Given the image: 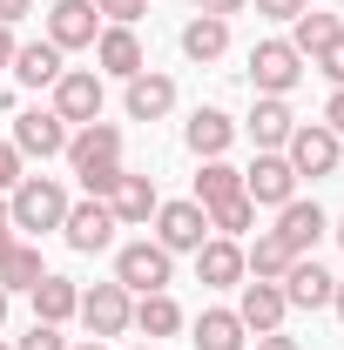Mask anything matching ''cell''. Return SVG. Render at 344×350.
Segmentation results:
<instances>
[{
	"instance_id": "cell-41",
	"label": "cell",
	"mask_w": 344,
	"mask_h": 350,
	"mask_svg": "<svg viewBox=\"0 0 344 350\" xmlns=\"http://www.w3.org/2000/svg\"><path fill=\"white\" fill-rule=\"evenodd\" d=\"M14 243H21V229H14V216H7V196H0V256H7Z\"/></svg>"
},
{
	"instance_id": "cell-17",
	"label": "cell",
	"mask_w": 344,
	"mask_h": 350,
	"mask_svg": "<svg viewBox=\"0 0 344 350\" xmlns=\"http://www.w3.org/2000/svg\"><path fill=\"white\" fill-rule=\"evenodd\" d=\"M331 290H338V276H331L317 256H297L291 269H284V304L291 310H331Z\"/></svg>"
},
{
	"instance_id": "cell-46",
	"label": "cell",
	"mask_w": 344,
	"mask_h": 350,
	"mask_svg": "<svg viewBox=\"0 0 344 350\" xmlns=\"http://www.w3.org/2000/svg\"><path fill=\"white\" fill-rule=\"evenodd\" d=\"M331 236H338V243H344V222H338V229H331Z\"/></svg>"
},
{
	"instance_id": "cell-28",
	"label": "cell",
	"mask_w": 344,
	"mask_h": 350,
	"mask_svg": "<svg viewBox=\"0 0 344 350\" xmlns=\"http://www.w3.org/2000/svg\"><path fill=\"white\" fill-rule=\"evenodd\" d=\"M230 196H243V169L236 162H196V202L203 209H216V202H230Z\"/></svg>"
},
{
	"instance_id": "cell-19",
	"label": "cell",
	"mask_w": 344,
	"mask_h": 350,
	"mask_svg": "<svg viewBox=\"0 0 344 350\" xmlns=\"http://www.w3.org/2000/svg\"><path fill=\"white\" fill-rule=\"evenodd\" d=\"M230 142H236V122H230L223 108H196V115L182 122V148H189L196 162H216V155H230Z\"/></svg>"
},
{
	"instance_id": "cell-49",
	"label": "cell",
	"mask_w": 344,
	"mask_h": 350,
	"mask_svg": "<svg viewBox=\"0 0 344 350\" xmlns=\"http://www.w3.org/2000/svg\"><path fill=\"white\" fill-rule=\"evenodd\" d=\"M338 7H344V0H338Z\"/></svg>"
},
{
	"instance_id": "cell-44",
	"label": "cell",
	"mask_w": 344,
	"mask_h": 350,
	"mask_svg": "<svg viewBox=\"0 0 344 350\" xmlns=\"http://www.w3.org/2000/svg\"><path fill=\"white\" fill-rule=\"evenodd\" d=\"M68 350H108V344H101V337H82V344H68Z\"/></svg>"
},
{
	"instance_id": "cell-36",
	"label": "cell",
	"mask_w": 344,
	"mask_h": 350,
	"mask_svg": "<svg viewBox=\"0 0 344 350\" xmlns=\"http://www.w3.org/2000/svg\"><path fill=\"white\" fill-rule=\"evenodd\" d=\"M250 7H257L263 21H284V27H291V21H297V14L310 7V0H250Z\"/></svg>"
},
{
	"instance_id": "cell-27",
	"label": "cell",
	"mask_w": 344,
	"mask_h": 350,
	"mask_svg": "<svg viewBox=\"0 0 344 350\" xmlns=\"http://www.w3.org/2000/svg\"><path fill=\"white\" fill-rule=\"evenodd\" d=\"M291 243H284V236H277V229H257V236H250V243H243V269H250V276H257V283H284V269H291Z\"/></svg>"
},
{
	"instance_id": "cell-24",
	"label": "cell",
	"mask_w": 344,
	"mask_h": 350,
	"mask_svg": "<svg viewBox=\"0 0 344 350\" xmlns=\"http://www.w3.org/2000/svg\"><path fill=\"white\" fill-rule=\"evenodd\" d=\"M291 129H297L291 101H284V94H257V108H250V122H243V135H250L257 148H284V142H291Z\"/></svg>"
},
{
	"instance_id": "cell-16",
	"label": "cell",
	"mask_w": 344,
	"mask_h": 350,
	"mask_svg": "<svg viewBox=\"0 0 344 350\" xmlns=\"http://www.w3.org/2000/svg\"><path fill=\"white\" fill-rule=\"evenodd\" d=\"M236 317H243V330H250V337H263V330H284V317H291V304H284V283H257V276H243Z\"/></svg>"
},
{
	"instance_id": "cell-18",
	"label": "cell",
	"mask_w": 344,
	"mask_h": 350,
	"mask_svg": "<svg viewBox=\"0 0 344 350\" xmlns=\"http://www.w3.org/2000/svg\"><path fill=\"white\" fill-rule=\"evenodd\" d=\"M196 276H203V290H243V243H230V236H210L203 250H196Z\"/></svg>"
},
{
	"instance_id": "cell-45",
	"label": "cell",
	"mask_w": 344,
	"mask_h": 350,
	"mask_svg": "<svg viewBox=\"0 0 344 350\" xmlns=\"http://www.w3.org/2000/svg\"><path fill=\"white\" fill-rule=\"evenodd\" d=\"M7 304H14V297H7V290H0V323H7Z\"/></svg>"
},
{
	"instance_id": "cell-32",
	"label": "cell",
	"mask_w": 344,
	"mask_h": 350,
	"mask_svg": "<svg viewBox=\"0 0 344 350\" xmlns=\"http://www.w3.org/2000/svg\"><path fill=\"white\" fill-rule=\"evenodd\" d=\"M310 68H317V75H324L331 88H344V27H338V34H331L324 47H317V54H310Z\"/></svg>"
},
{
	"instance_id": "cell-14",
	"label": "cell",
	"mask_w": 344,
	"mask_h": 350,
	"mask_svg": "<svg viewBox=\"0 0 344 350\" xmlns=\"http://www.w3.org/2000/svg\"><path fill=\"white\" fill-rule=\"evenodd\" d=\"M169 108H175V81L162 68H142V75L122 81V115H129V122H162Z\"/></svg>"
},
{
	"instance_id": "cell-29",
	"label": "cell",
	"mask_w": 344,
	"mask_h": 350,
	"mask_svg": "<svg viewBox=\"0 0 344 350\" xmlns=\"http://www.w3.org/2000/svg\"><path fill=\"white\" fill-rule=\"evenodd\" d=\"M41 276H47V262H41V250H34V243H14V250L0 256V290H7V297L34 290Z\"/></svg>"
},
{
	"instance_id": "cell-26",
	"label": "cell",
	"mask_w": 344,
	"mask_h": 350,
	"mask_svg": "<svg viewBox=\"0 0 344 350\" xmlns=\"http://www.w3.org/2000/svg\"><path fill=\"white\" fill-rule=\"evenodd\" d=\"M182 54L196 61V68H210L230 54V21H216V14H189L182 21Z\"/></svg>"
},
{
	"instance_id": "cell-2",
	"label": "cell",
	"mask_w": 344,
	"mask_h": 350,
	"mask_svg": "<svg viewBox=\"0 0 344 350\" xmlns=\"http://www.w3.org/2000/svg\"><path fill=\"white\" fill-rule=\"evenodd\" d=\"M68 202H75V196H68L54 175H21V189L7 196V216H14V229H27V236H47V229H61Z\"/></svg>"
},
{
	"instance_id": "cell-23",
	"label": "cell",
	"mask_w": 344,
	"mask_h": 350,
	"mask_svg": "<svg viewBox=\"0 0 344 350\" xmlns=\"http://www.w3.org/2000/svg\"><path fill=\"white\" fill-rule=\"evenodd\" d=\"M27 297H34V323H75V310H82V283L47 269V276L27 290Z\"/></svg>"
},
{
	"instance_id": "cell-22",
	"label": "cell",
	"mask_w": 344,
	"mask_h": 350,
	"mask_svg": "<svg viewBox=\"0 0 344 350\" xmlns=\"http://www.w3.org/2000/svg\"><path fill=\"white\" fill-rule=\"evenodd\" d=\"M189 317H182V304H175L169 290H149V297H135V317L129 330H142V344H162V337H175Z\"/></svg>"
},
{
	"instance_id": "cell-43",
	"label": "cell",
	"mask_w": 344,
	"mask_h": 350,
	"mask_svg": "<svg viewBox=\"0 0 344 350\" xmlns=\"http://www.w3.org/2000/svg\"><path fill=\"white\" fill-rule=\"evenodd\" d=\"M331 310H338V317H344V276H338V290H331Z\"/></svg>"
},
{
	"instance_id": "cell-37",
	"label": "cell",
	"mask_w": 344,
	"mask_h": 350,
	"mask_svg": "<svg viewBox=\"0 0 344 350\" xmlns=\"http://www.w3.org/2000/svg\"><path fill=\"white\" fill-rule=\"evenodd\" d=\"M324 129L344 142V88H331V101H324Z\"/></svg>"
},
{
	"instance_id": "cell-9",
	"label": "cell",
	"mask_w": 344,
	"mask_h": 350,
	"mask_svg": "<svg viewBox=\"0 0 344 350\" xmlns=\"http://www.w3.org/2000/svg\"><path fill=\"white\" fill-rule=\"evenodd\" d=\"M297 81H304V54L291 41H257L250 47V88H257V94H284V101H291Z\"/></svg>"
},
{
	"instance_id": "cell-5",
	"label": "cell",
	"mask_w": 344,
	"mask_h": 350,
	"mask_svg": "<svg viewBox=\"0 0 344 350\" xmlns=\"http://www.w3.org/2000/svg\"><path fill=\"white\" fill-rule=\"evenodd\" d=\"M47 94H54L47 108H54V115H61L68 129H88V122H101V101H108V81H101L95 68H68V75H61V81L47 88Z\"/></svg>"
},
{
	"instance_id": "cell-3",
	"label": "cell",
	"mask_w": 344,
	"mask_h": 350,
	"mask_svg": "<svg viewBox=\"0 0 344 350\" xmlns=\"http://www.w3.org/2000/svg\"><path fill=\"white\" fill-rule=\"evenodd\" d=\"M169 276H175V256L156 243V236H135V243H122V250H115V283H122L129 297L169 290Z\"/></svg>"
},
{
	"instance_id": "cell-33",
	"label": "cell",
	"mask_w": 344,
	"mask_h": 350,
	"mask_svg": "<svg viewBox=\"0 0 344 350\" xmlns=\"http://www.w3.org/2000/svg\"><path fill=\"white\" fill-rule=\"evenodd\" d=\"M95 14H101L108 27H135V21L149 14V0H95Z\"/></svg>"
},
{
	"instance_id": "cell-20",
	"label": "cell",
	"mask_w": 344,
	"mask_h": 350,
	"mask_svg": "<svg viewBox=\"0 0 344 350\" xmlns=\"http://www.w3.org/2000/svg\"><path fill=\"white\" fill-rule=\"evenodd\" d=\"M7 75H14L21 88H54L61 75H68V54L47 41V34H41V41H21V47H14V68H7Z\"/></svg>"
},
{
	"instance_id": "cell-8",
	"label": "cell",
	"mask_w": 344,
	"mask_h": 350,
	"mask_svg": "<svg viewBox=\"0 0 344 350\" xmlns=\"http://www.w3.org/2000/svg\"><path fill=\"white\" fill-rule=\"evenodd\" d=\"M75 317H82V330H88V337H101V344H108V337H122V330H129L135 297L122 290V283H115V276H108V283L82 290V310H75Z\"/></svg>"
},
{
	"instance_id": "cell-6",
	"label": "cell",
	"mask_w": 344,
	"mask_h": 350,
	"mask_svg": "<svg viewBox=\"0 0 344 350\" xmlns=\"http://www.w3.org/2000/svg\"><path fill=\"white\" fill-rule=\"evenodd\" d=\"M156 243H162L169 256H196V250L210 243V209H203L196 196L162 202V209H156Z\"/></svg>"
},
{
	"instance_id": "cell-12",
	"label": "cell",
	"mask_w": 344,
	"mask_h": 350,
	"mask_svg": "<svg viewBox=\"0 0 344 350\" xmlns=\"http://www.w3.org/2000/svg\"><path fill=\"white\" fill-rule=\"evenodd\" d=\"M68 135H75V129H68L54 108H21L7 142H14L21 155H41V162H54V155H68Z\"/></svg>"
},
{
	"instance_id": "cell-31",
	"label": "cell",
	"mask_w": 344,
	"mask_h": 350,
	"mask_svg": "<svg viewBox=\"0 0 344 350\" xmlns=\"http://www.w3.org/2000/svg\"><path fill=\"white\" fill-rule=\"evenodd\" d=\"M338 27H344L338 14H310V7H304L297 21H291V34H284V41H291V47H297V54H304V61H310L317 47H324V41H331V34H338Z\"/></svg>"
},
{
	"instance_id": "cell-42",
	"label": "cell",
	"mask_w": 344,
	"mask_h": 350,
	"mask_svg": "<svg viewBox=\"0 0 344 350\" xmlns=\"http://www.w3.org/2000/svg\"><path fill=\"white\" fill-rule=\"evenodd\" d=\"M14 47H21V41H14V27H0V75L14 68Z\"/></svg>"
},
{
	"instance_id": "cell-4",
	"label": "cell",
	"mask_w": 344,
	"mask_h": 350,
	"mask_svg": "<svg viewBox=\"0 0 344 350\" xmlns=\"http://www.w3.org/2000/svg\"><path fill=\"white\" fill-rule=\"evenodd\" d=\"M284 162L297 169V182L310 175V182H324V175H338V162H344V142L324 122H297L291 129V142H284Z\"/></svg>"
},
{
	"instance_id": "cell-48",
	"label": "cell",
	"mask_w": 344,
	"mask_h": 350,
	"mask_svg": "<svg viewBox=\"0 0 344 350\" xmlns=\"http://www.w3.org/2000/svg\"><path fill=\"white\" fill-rule=\"evenodd\" d=\"M0 350H14V344H7V337H0Z\"/></svg>"
},
{
	"instance_id": "cell-10",
	"label": "cell",
	"mask_w": 344,
	"mask_h": 350,
	"mask_svg": "<svg viewBox=\"0 0 344 350\" xmlns=\"http://www.w3.org/2000/svg\"><path fill=\"white\" fill-rule=\"evenodd\" d=\"M243 196H250L257 209H284V202L297 196V169L284 162V148H257V162L243 169Z\"/></svg>"
},
{
	"instance_id": "cell-34",
	"label": "cell",
	"mask_w": 344,
	"mask_h": 350,
	"mask_svg": "<svg viewBox=\"0 0 344 350\" xmlns=\"http://www.w3.org/2000/svg\"><path fill=\"white\" fill-rule=\"evenodd\" d=\"M21 175H27V155H21L14 142H0V196H14V189H21Z\"/></svg>"
},
{
	"instance_id": "cell-39",
	"label": "cell",
	"mask_w": 344,
	"mask_h": 350,
	"mask_svg": "<svg viewBox=\"0 0 344 350\" xmlns=\"http://www.w3.org/2000/svg\"><path fill=\"white\" fill-rule=\"evenodd\" d=\"M250 0H196V14H216V21H230V14H243Z\"/></svg>"
},
{
	"instance_id": "cell-11",
	"label": "cell",
	"mask_w": 344,
	"mask_h": 350,
	"mask_svg": "<svg viewBox=\"0 0 344 350\" xmlns=\"http://www.w3.org/2000/svg\"><path fill=\"white\" fill-rule=\"evenodd\" d=\"M41 21H47V41L61 47V54H82V47H95V34L108 27V21L95 14V0H54Z\"/></svg>"
},
{
	"instance_id": "cell-47",
	"label": "cell",
	"mask_w": 344,
	"mask_h": 350,
	"mask_svg": "<svg viewBox=\"0 0 344 350\" xmlns=\"http://www.w3.org/2000/svg\"><path fill=\"white\" fill-rule=\"evenodd\" d=\"M129 350H156V344H129Z\"/></svg>"
},
{
	"instance_id": "cell-15",
	"label": "cell",
	"mask_w": 344,
	"mask_h": 350,
	"mask_svg": "<svg viewBox=\"0 0 344 350\" xmlns=\"http://www.w3.org/2000/svg\"><path fill=\"white\" fill-rule=\"evenodd\" d=\"M277 236L291 243V256H317V243L331 236V216H324L317 202H304V196H291V202L277 209Z\"/></svg>"
},
{
	"instance_id": "cell-21",
	"label": "cell",
	"mask_w": 344,
	"mask_h": 350,
	"mask_svg": "<svg viewBox=\"0 0 344 350\" xmlns=\"http://www.w3.org/2000/svg\"><path fill=\"white\" fill-rule=\"evenodd\" d=\"M108 209H115V222H122V229H149V222H156V209H162V196H156V182H149V175H129V169H122L115 196H108Z\"/></svg>"
},
{
	"instance_id": "cell-35",
	"label": "cell",
	"mask_w": 344,
	"mask_h": 350,
	"mask_svg": "<svg viewBox=\"0 0 344 350\" xmlns=\"http://www.w3.org/2000/svg\"><path fill=\"white\" fill-rule=\"evenodd\" d=\"M14 350H68V337H61V323H27V337Z\"/></svg>"
},
{
	"instance_id": "cell-38",
	"label": "cell",
	"mask_w": 344,
	"mask_h": 350,
	"mask_svg": "<svg viewBox=\"0 0 344 350\" xmlns=\"http://www.w3.org/2000/svg\"><path fill=\"white\" fill-rule=\"evenodd\" d=\"M27 14H34V0H0V27H21Z\"/></svg>"
},
{
	"instance_id": "cell-25",
	"label": "cell",
	"mask_w": 344,
	"mask_h": 350,
	"mask_svg": "<svg viewBox=\"0 0 344 350\" xmlns=\"http://www.w3.org/2000/svg\"><path fill=\"white\" fill-rule=\"evenodd\" d=\"M189 344L196 350H250V330H243V317L236 310H203L196 323H189Z\"/></svg>"
},
{
	"instance_id": "cell-1",
	"label": "cell",
	"mask_w": 344,
	"mask_h": 350,
	"mask_svg": "<svg viewBox=\"0 0 344 350\" xmlns=\"http://www.w3.org/2000/svg\"><path fill=\"white\" fill-rule=\"evenodd\" d=\"M68 169L82 182V196L108 202L115 182H122V122H88L68 135Z\"/></svg>"
},
{
	"instance_id": "cell-40",
	"label": "cell",
	"mask_w": 344,
	"mask_h": 350,
	"mask_svg": "<svg viewBox=\"0 0 344 350\" xmlns=\"http://www.w3.org/2000/svg\"><path fill=\"white\" fill-rule=\"evenodd\" d=\"M250 350H297V337H284V330H263V337H250Z\"/></svg>"
},
{
	"instance_id": "cell-30",
	"label": "cell",
	"mask_w": 344,
	"mask_h": 350,
	"mask_svg": "<svg viewBox=\"0 0 344 350\" xmlns=\"http://www.w3.org/2000/svg\"><path fill=\"white\" fill-rule=\"evenodd\" d=\"M250 229H257V202H250V196H230V202H216V209H210V236L243 243Z\"/></svg>"
},
{
	"instance_id": "cell-13",
	"label": "cell",
	"mask_w": 344,
	"mask_h": 350,
	"mask_svg": "<svg viewBox=\"0 0 344 350\" xmlns=\"http://www.w3.org/2000/svg\"><path fill=\"white\" fill-rule=\"evenodd\" d=\"M88 54H95V75H101V81H129V75L149 68V54H142V34H135V27H101Z\"/></svg>"
},
{
	"instance_id": "cell-7",
	"label": "cell",
	"mask_w": 344,
	"mask_h": 350,
	"mask_svg": "<svg viewBox=\"0 0 344 350\" xmlns=\"http://www.w3.org/2000/svg\"><path fill=\"white\" fill-rule=\"evenodd\" d=\"M115 209L108 202H95V196H82V202H68V216H61V236H68V250L75 256H101V250H115Z\"/></svg>"
}]
</instances>
